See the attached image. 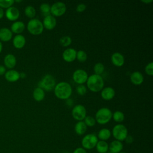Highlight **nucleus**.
I'll return each instance as SVG.
<instances>
[{
    "label": "nucleus",
    "instance_id": "1",
    "mask_svg": "<svg viewBox=\"0 0 153 153\" xmlns=\"http://www.w3.org/2000/svg\"><path fill=\"white\" fill-rule=\"evenodd\" d=\"M55 96L60 99H68L72 94V87L66 82H60L56 84L54 88Z\"/></svg>",
    "mask_w": 153,
    "mask_h": 153
},
{
    "label": "nucleus",
    "instance_id": "2",
    "mask_svg": "<svg viewBox=\"0 0 153 153\" xmlns=\"http://www.w3.org/2000/svg\"><path fill=\"white\" fill-rule=\"evenodd\" d=\"M87 85L89 90L93 92H99L101 91L104 86L103 78L99 75L92 74L88 76Z\"/></svg>",
    "mask_w": 153,
    "mask_h": 153
},
{
    "label": "nucleus",
    "instance_id": "3",
    "mask_svg": "<svg viewBox=\"0 0 153 153\" xmlns=\"http://www.w3.org/2000/svg\"><path fill=\"white\" fill-rule=\"evenodd\" d=\"M112 115V112L109 108H102L99 109L96 113V122L99 124H105L111 120Z\"/></svg>",
    "mask_w": 153,
    "mask_h": 153
},
{
    "label": "nucleus",
    "instance_id": "4",
    "mask_svg": "<svg viewBox=\"0 0 153 153\" xmlns=\"http://www.w3.org/2000/svg\"><path fill=\"white\" fill-rule=\"evenodd\" d=\"M27 30L33 35H38L42 33L44 30L42 23L37 19H30L27 25Z\"/></svg>",
    "mask_w": 153,
    "mask_h": 153
},
{
    "label": "nucleus",
    "instance_id": "5",
    "mask_svg": "<svg viewBox=\"0 0 153 153\" xmlns=\"http://www.w3.org/2000/svg\"><path fill=\"white\" fill-rule=\"evenodd\" d=\"M38 87L41 88L44 90L50 91L54 88L56 85V80L54 76L50 74L44 75L38 84Z\"/></svg>",
    "mask_w": 153,
    "mask_h": 153
},
{
    "label": "nucleus",
    "instance_id": "6",
    "mask_svg": "<svg viewBox=\"0 0 153 153\" xmlns=\"http://www.w3.org/2000/svg\"><path fill=\"white\" fill-rule=\"evenodd\" d=\"M112 134L115 140L122 142L125 140L128 135V130L124 125L119 124L115 125L113 127Z\"/></svg>",
    "mask_w": 153,
    "mask_h": 153
},
{
    "label": "nucleus",
    "instance_id": "7",
    "mask_svg": "<svg viewBox=\"0 0 153 153\" xmlns=\"http://www.w3.org/2000/svg\"><path fill=\"white\" fill-rule=\"evenodd\" d=\"M98 141V138L94 133H90L83 137L81 140V145L85 150L91 149L96 147Z\"/></svg>",
    "mask_w": 153,
    "mask_h": 153
},
{
    "label": "nucleus",
    "instance_id": "8",
    "mask_svg": "<svg viewBox=\"0 0 153 153\" xmlns=\"http://www.w3.org/2000/svg\"><path fill=\"white\" fill-rule=\"evenodd\" d=\"M66 10V6L63 2H56L50 7V13L52 16L60 17L64 14Z\"/></svg>",
    "mask_w": 153,
    "mask_h": 153
},
{
    "label": "nucleus",
    "instance_id": "9",
    "mask_svg": "<svg viewBox=\"0 0 153 153\" xmlns=\"http://www.w3.org/2000/svg\"><path fill=\"white\" fill-rule=\"evenodd\" d=\"M86 109L85 108L80 104L75 105L72 110V115L73 118L78 121H82L86 117Z\"/></svg>",
    "mask_w": 153,
    "mask_h": 153
},
{
    "label": "nucleus",
    "instance_id": "10",
    "mask_svg": "<svg viewBox=\"0 0 153 153\" xmlns=\"http://www.w3.org/2000/svg\"><path fill=\"white\" fill-rule=\"evenodd\" d=\"M87 73L83 69H78L73 73L72 78L74 81L78 84H83L85 83L88 78Z\"/></svg>",
    "mask_w": 153,
    "mask_h": 153
},
{
    "label": "nucleus",
    "instance_id": "11",
    "mask_svg": "<svg viewBox=\"0 0 153 153\" xmlns=\"http://www.w3.org/2000/svg\"><path fill=\"white\" fill-rule=\"evenodd\" d=\"M4 14L8 20L16 22L20 16V11L17 8L12 6L6 9Z\"/></svg>",
    "mask_w": 153,
    "mask_h": 153
},
{
    "label": "nucleus",
    "instance_id": "12",
    "mask_svg": "<svg viewBox=\"0 0 153 153\" xmlns=\"http://www.w3.org/2000/svg\"><path fill=\"white\" fill-rule=\"evenodd\" d=\"M56 23L57 22L56 18L51 14H50L46 17H44L42 25L44 27L45 29L48 30H52L56 26Z\"/></svg>",
    "mask_w": 153,
    "mask_h": 153
},
{
    "label": "nucleus",
    "instance_id": "13",
    "mask_svg": "<svg viewBox=\"0 0 153 153\" xmlns=\"http://www.w3.org/2000/svg\"><path fill=\"white\" fill-rule=\"evenodd\" d=\"M76 51L72 48L66 49L62 54L63 60L67 62H72L76 59Z\"/></svg>",
    "mask_w": 153,
    "mask_h": 153
},
{
    "label": "nucleus",
    "instance_id": "14",
    "mask_svg": "<svg viewBox=\"0 0 153 153\" xmlns=\"http://www.w3.org/2000/svg\"><path fill=\"white\" fill-rule=\"evenodd\" d=\"M4 77L7 81L14 82L19 79L20 73L14 69H10L6 71L4 74Z\"/></svg>",
    "mask_w": 153,
    "mask_h": 153
},
{
    "label": "nucleus",
    "instance_id": "15",
    "mask_svg": "<svg viewBox=\"0 0 153 153\" xmlns=\"http://www.w3.org/2000/svg\"><path fill=\"white\" fill-rule=\"evenodd\" d=\"M4 63L5 67L10 69H13V68L16 66L17 63L16 57L12 54H8L4 57Z\"/></svg>",
    "mask_w": 153,
    "mask_h": 153
},
{
    "label": "nucleus",
    "instance_id": "16",
    "mask_svg": "<svg viewBox=\"0 0 153 153\" xmlns=\"http://www.w3.org/2000/svg\"><path fill=\"white\" fill-rule=\"evenodd\" d=\"M111 59L112 64L118 67L122 66L124 63V57L123 55L118 52L113 53Z\"/></svg>",
    "mask_w": 153,
    "mask_h": 153
},
{
    "label": "nucleus",
    "instance_id": "17",
    "mask_svg": "<svg viewBox=\"0 0 153 153\" xmlns=\"http://www.w3.org/2000/svg\"><path fill=\"white\" fill-rule=\"evenodd\" d=\"M26 44V38L25 37L21 35H16L13 39V45L17 49L22 48Z\"/></svg>",
    "mask_w": 153,
    "mask_h": 153
},
{
    "label": "nucleus",
    "instance_id": "18",
    "mask_svg": "<svg viewBox=\"0 0 153 153\" xmlns=\"http://www.w3.org/2000/svg\"><path fill=\"white\" fill-rule=\"evenodd\" d=\"M13 33L10 29L4 27L0 29V41L8 42L12 39Z\"/></svg>",
    "mask_w": 153,
    "mask_h": 153
},
{
    "label": "nucleus",
    "instance_id": "19",
    "mask_svg": "<svg viewBox=\"0 0 153 153\" xmlns=\"http://www.w3.org/2000/svg\"><path fill=\"white\" fill-rule=\"evenodd\" d=\"M115 90L111 87H106L101 91V97L105 100H110L115 96Z\"/></svg>",
    "mask_w": 153,
    "mask_h": 153
},
{
    "label": "nucleus",
    "instance_id": "20",
    "mask_svg": "<svg viewBox=\"0 0 153 153\" xmlns=\"http://www.w3.org/2000/svg\"><path fill=\"white\" fill-rule=\"evenodd\" d=\"M25 29V25L23 22L16 21L11 25L10 30H11L12 33H14L18 35L22 33Z\"/></svg>",
    "mask_w": 153,
    "mask_h": 153
},
{
    "label": "nucleus",
    "instance_id": "21",
    "mask_svg": "<svg viewBox=\"0 0 153 153\" xmlns=\"http://www.w3.org/2000/svg\"><path fill=\"white\" fill-rule=\"evenodd\" d=\"M123 149V144L121 142L114 140L112 141L109 145V150L112 153H119Z\"/></svg>",
    "mask_w": 153,
    "mask_h": 153
},
{
    "label": "nucleus",
    "instance_id": "22",
    "mask_svg": "<svg viewBox=\"0 0 153 153\" xmlns=\"http://www.w3.org/2000/svg\"><path fill=\"white\" fill-rule=\"evenodd\" d=\"M131 82L134 85H140L143 82V76L139 71H135L131 73L130 76Z\"/></svg>",
    "mask_w": 153,
    "mask_h": 153
},
{
    "label": "nucleus",
    "instance_id": "23",
    "mask_svg": "<svg viewBox=\"0 0 153 153\" xmlns=\"http://www.w3.org/2000/svg\"><path fill=\"white\" fill-rule=\"evenodd\" d=\"M87 128V126L85 125L84 122L82 121L77 122L75 124V126L74 127L75 133L78 135H79V136L84 134L86 132Z\"/></svg>",
    "mask_w": 153,
    "mask_h": 153
},
{
    "label": "nucleus",
    "instance_id": "24",
    "mask_svg": "<svg viewBox=\"0 0 153 153\" xmlns=\"http://www.w3.org/2000/svg\"><path fill=\"white\" fill-rule=\"evenodd\" d=\"M33 97L37 102L42 101L45 97L44 90L38 87L35 88L33 91Z\"/></svg>",
    "mask_w": 153,
    "mask_h": 153
},
{
    "label": "nucleus",
    "instance_id": "25",
    "mask_svg": "<svg viewBox=\"0 0 153 153\" xmlns=\"http://www.w3.org/2000/svg\"><path fill=\"white\" fill-rule=\"evenodd\" d=\"M111 136V131L106 128H103L100 130L97 133V138L100 140H107L110 138Z\"/></svg>",
    "mask_w": 153,
    "mask_h": 153
},
{
    "label": "nucleus",
    "instance_id": "26",
    "mask_svg": "<svg viewBox=\"0 0 153 153\" xmlns=\"http://www.w3.org/2000/svg\"><path fill=\"white\" fill-rule=\"evenodd\" d=\"M96 148L99 153H107L109 150V145L106 141L99 140L97 142Z\"/></svg>",
    "mask_w": 153,
    "mask_h": 153
},
{
    "label": "nucleus",
    "instance_id": "27",
    "mask_svg": "<svg viewBox=\"0 0 153 153\" xmlns=\"http://www.w3.org/2000/svg\"><path fill=\"white\" fill-rule=\"evenodd\" d=\"M25 14L27 17L32 19L35 16L36 10L33 7L28 5L25 8Z\"/></svg>",
    "mask_w": 153,
    "mask_h": 153
},
{
    "label": "nucleus",
    "instance_id": "28",
    "mask_svg": "<svg viewBox=\"0 0 153 153\" xmlns=\"http://www.w3.org/2000/svg\"><path fill=\"white\" fill-rule=\"evenodd\" d=\"M40 11L44 17L50 15V6L47 3H43L40 5Z\"/></svg>",
    "mask_w": 153,
    "mask_h": 153
},
{
    "label": "nucleus",
    "instance_id": "29",
    "mask_svg": "<svg viewBox=\"0 0 153 153\" xmlns=\"http://www.w3.org/2000/svg\"><path fill=\"white\" fill-rule=\"evenodd\" d=\"M112 117L115 122L121 123L124 120V114L120 111H117L112 114Z\"/></svg>",
    "mask_w": 153,
    "mask_h": 153
},
{
    "label": "nucleus",
    "instance_id": "30",
    "mask_svg": "<svg viewBox=\"0 0 153 153\" xmlns=\"http://www.w3.org/2000/svg\"><path fill=\"white\" fill-rule=\"evenodd\" d=\"M93 70L94 72V74L100 75L105 70V66L102 63H97L94 65Z\"/></svg>",
    "mask_w": 153,
    "mask_h": 153
},
{
    "label": "nucleus",
    "instance_id": "31",
    "mask_svg": "<svg viewBox=\"0 0 153 153\" xmlns=\"http://www.w3.org/2000/svg\"><path fill=\"white\" fill-rule=\"evenodd\" d=\"M76 58L80 62H84L87 59V55L86 53L83 50H79L76 51Z\"/></svg>",
    "mask_w": 153,
    "mask_h": 153
},
{
    "label": "nucleus",
    "instance_id": "32",
    "mask_svg": "<svg viewBox=\"0 0 153 153\" xmlns=\"http://www.w3.org/2000/svg\"><path fill=\"white\" fill-rule=\"evenodd\" d=\"M14 3V0H0V7L2 9H7L12 7Z\"/></svg>",
    "mask_w": 153,
    "mask_h": 153
},
{
    "label": "nucleus",
    "instance_id": "33",
    "mask_svg": "<svg viewBox=\"0 0 153 153\" xmlns=\"http://www.w3.org/2000/svg\"><path fill=\"white\" fill-rule=\"evenodd\" d=\"M60 44L63 47L69 46L72 42V39L69 36H64L60 39Z\"/></svg>",
    "mask_w": 153,
    "mask_h": 153
},
{
    "label": "nucleus",
    "instance_id": "34",
    "mask_svg": "<svg viewBox=\"0 0 153 153\" xmlns=\"http://www.w3.org/2000/svg\"><path fill=\"white\" fill-rule=\"evenodd\" d=\"M84 120V122L85 124V125L88 127H93L96 124L95 118L91 116H86Z\"/></svg>",
    "mask_w": 153,
    "mask_h": 153
},
{
    "label": "nucleus",
    "instance_id": "35",
    "mask_svg": "<svg viewBox=\"0 0 153 153\" xmlns=\"http://www.w3.org/2000/svg\"><path fill=\"white\" fill-rule=\"evenodd\" d=\"M76 92L78 93V94L81 96L84 95L87 92L86 87L83 84H79L76 87Z\"/></svg>",
    "mask_w": 153,
    "mask_h": 153
},
{
    "label": "nucleus",
    "instance_id": "36",
    "mask_svg": "<svg viewBox=\"0 0 153 153\" xmlns=\"http://www.w3.org/2000/svg\"><path fill=\"white\" fill-rule=\"evenodd\" d=\"M145 70L147 75L149 76H152L153 75V63L150 62L148 64H147L146 66H145Z\"/></svg>",
    "mask_w": 153,
    "mask_h": 153
},
{
    "label": "nucleus",
    "instance_id": "37",
    "mask_svg": "<svg viewBox=\"0 0 153 153\" xmlns=\"http://www.w3.org/2000/svg\"><path fill=\"white\" fill-rule=\"evenodd\" d=\"M85 8H86V5L84 4L81 3L77 5V7L76 8V11L77 12L81 13V12H83L85 10Z\"/></svg>",
    "mask_w": 153,
    "mask_h": 153
},
{
    "label": "nucleus",
    "instance_id": "38",
    "mask_svg": "<svg viewBox=\"0 0 153 153\" xmlns=\"http://www.w3.org/2000/svg\"><path fill=\"white\" fill-rule=\"evenodd\" d=\"M72 153H87L86 150L85 149H84L83 148L81 147H78L77 148H76Z\"/></svg>",
    "mask_w": 153,
    "mask_h": 153
},
{
    "label": "nucleus",
    "instance_id": "39",
    "mask_svg": "<svg viewBox=\"0 0 153 153\" xmlns=\"http://www.w3.org/2000/svg\"><path fill=\"white\" fill-rule=\"evenodd\" d=\"M124 140H125V142H126L127 143L130 144V143H133V140H134V139H133V137L132 136H131V135H127Z\"/></svg>",
    "mask_w": 153,
    "mask_h": 153
},
{
    "label": "nucleus",
    "instance_id": "40",
    "mask_svg": "<svg viewBox=\"0 0 153 153\" xmlns=\"http://www.w3.org/2000/svg\"><path fill=\"white\" fill-rule=\"evenodd\" d=\"M6 72V68L3 65H0V76L3 75Z\"/></svg>",
    "mask_w": 153,
    "mask_h": 153
},
{
    "label": "nucleus",
    "instance_id": "41",
    "mask_svg": "<svg viewBox=\"0 0 153 153\" xmlns=\"http://www.w3.org/2000/svg\"><path fill=\"white\" fill-rule=\"evenodd\" d=\"M4 16V11L2 8L0 7V19H1Z\"/></svg>",
    "mask_w": 153,
    "mask_h": 153
},
{
    "label": "nucleus",
    "instance_id": "42",
    "mask_svg": "<svg viewBox=\"0 0 153 153\" xmlns=\"http://www.w3.org/2000/svg\"><path fill=\"white\" fill-rule=\"evenodd\" d=\"M26 77V74L24 73V72H22V73H20V78H24Z\"/></svg>",
    "mask_w": 153,
    "mask_h": 153
},
{
    "label": "nucleus",
    "instance_id": "43",
    "mask_svg": "<svg viewBox=\"0 0 153 153\" xmlns=\"http://www.w3.org/2000/svg\"><path fill=\"white\" fill-rule=\"evenodd\" d=\"M141 1L143 3H147V4H149V3H151L152 2V0H143V1Z\"/></svg>",
    "mask_w": 153,
    "mask_h": 153
},
{
    "label": "nucleus",
    "instance_id": "44",
    "mask_svg": "<svg viewBox=\"0 0 153 153\" xmlns=\"http://www.w3.org/2000/svg\"><path fill=\"white\" fill-rule=\"evenodd\" d=\"M2 50V42L0 41V54L1 53Z\"/></svg>",
    "mask_w": 153,
    "mask_h": 153
},
{
    "label": "nucleus",
    "instance_id": "45",
    "mask_svg": "<svg viewBox=\"0 0 153 153\" xmlns=\"http://www.w3.org/2000/svg\"><path fill=\"white\" fill-rule=\"evenodd\" d=\"M119 153H126V152H119Z\"/></svg>",
    "mask_w": 153,
    "mask_h": 153
},
{
    "label": "nucleus",
    "instance_id": "46",
    "mask_svg": "<svg viewBox=\"0 0 153 153\" xmlns=\"http://www.w3.org/2000/svg\"><path fill=\"white\" fill-rule=\"evenodd\" d=\"M63 153H69V152H63Z\"/></svg>",
    "mask_w": 153,
    "mask_h": 153
},
{
    "label": "nucleus",
    "instance_id": "47",
    "mask_svg": "<svg viewBox=\"0 0 153 153\" xmlns=\"http://www.w3.org/2000/svg\"><path fill=\"white\" fill-rule=\"evenodd\" d=\"M107 153H112V152H107Z\"/></svg>",
    "mask_w": 153,
    "mask_h": 153
}]
</instances>
